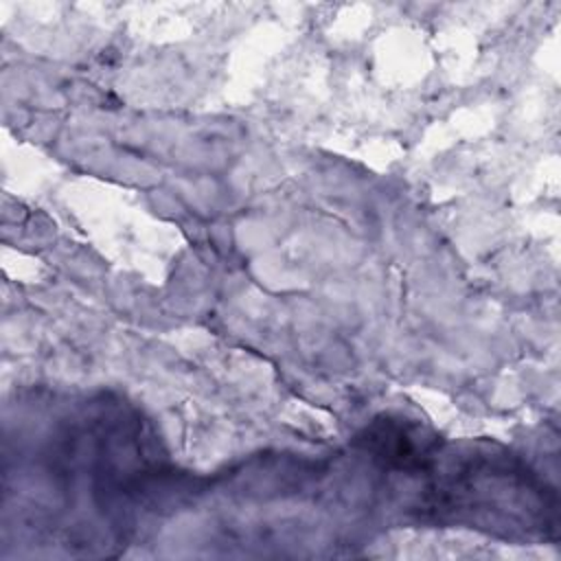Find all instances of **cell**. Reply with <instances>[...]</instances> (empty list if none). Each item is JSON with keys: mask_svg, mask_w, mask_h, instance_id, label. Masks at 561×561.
I'll list each match as a JSON object with an SVG mask.
<instances>
[{"mask_svg": "<svg viewBox=\"0 0 561 561\" xmlns=\"http://www.w3.org/2000/svg\"><path fill=\"white\" fill-rule=\"evenodd\" d=\"M397 421H383L370 427L368 445L377 456L397 467H419L427 456V443Z\"/></svg>", "mask_w": 561, "mask_h": 561, "instance_id": "6da1fadb", "label": "cell"}]
</instances>
